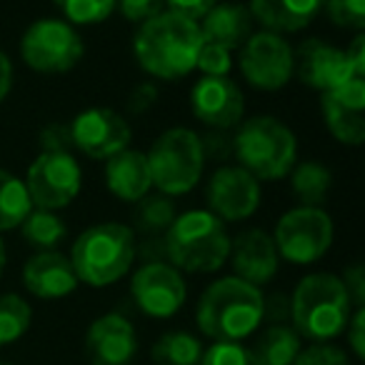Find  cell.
Returning a JSON list of instances; mask_svg holds the SVG:
<instances>
[{
  "mask_svg": "<svg viewBox=\"0 0 365 365\" xmlns=\"http://www.w3.org/2000/svg\"><path fill=\"white\" fill-rule=\"evenodd\" d=\"M348 343L353 348L355 358H365V308H355L348 320Z\"/></svg>",
  "mask_w": 365,
  "mask_h": 365,
  "instance_id": "41",
  "label": "cell"
},
{
  "mask_svg": "<svg viewBox=\"0 0 365 365\" xmlns=\"http://www.w3.org/2000/svg\"><path fill=\"white\" fill-rule=\"evenodd\" d=\"M138 353V333L120 313H106L86 333V358L91 365H130Z\"/></svg>",
  "mask_w": 365,
  "mask_h": 365,
  "instance_id": "18",
  "label": "cell"
},
{
  "mask_svg": "<svg viewBox=\"0 0 365 365\" xmlns=\"http://www.w3.org/2000/svg\"><path fill=\"white\" fill-rule=\"evenodd\" d=\"M31 210L33 203L23 178L0 168V233L18 230Z\"/></svg>",
  "mask_w": 365,
  "mask_h": 365,
  "instance_id": "27",
  "label": "cell"
},
{
  "mask_svg": "<svg viewBox=\"0 0 365 365\" xmlns=\"http://www.w3.org/2000/svg\"><path fill=\"white\" fill-rule=\"evenodd\" d=\"M323 11L338 28L355 33L365 28V0H323Z\"/></svg>",
  "mask_w": 365,
  "mask_h": 365,
  "instance_id": "32",
  "label": "cell"
},
{
  "mask_svg": "<svg viewBox=\"0 0 365 365\" xmlns=\"http://www.w3.org/2000/svg\"><path fill=\"white\" fill-rule=\"evenodd\" d=\"M263 298L260 288L235 275L220 278L200 295L195 323L213 343H240L263 323Z\"/></svg>",
  "mask_w": 365,
  "mask_h": 365,
  "instance_id": "2",
  "label": "cell"
},
{
  "mask_svg": "<svg viewBox=\"0 0 365 365\" xmlns=\"http://www.w3.org/2000/svg\"><path fill=\"white\" fill-rule=\"evenodd\" d=\"M233 158L260 182H275L298 163V138L273 115L248 118L233 135Z\"/></svg>",
  "mask_w": 365,
  "mask_h": 365,
  "instance_id": "6",
  "label": "cell"
},
{
  "mask_svg": "<svg viewBox=\"0 0 365 365\" xmlns=\"http://www.w3.org/2000/svg\"><path fill=\"white\" fill-rule=\"evenodd\" d=\"M41 153H73L71 125L66 123H48L38 135Z\"/></svg>",
  "mask_w": 365,
  "mask_h": 365,
  "instance_id": "37",
  "label": "cell"
},
{
  "mask_svg": "<svg viewBox=\"0 0 365 365\" xmlns=\"http://www.w3.org/2000/svg\"><path fill=\"white\" fill-rule=\"evenodd\" d=\"M203 350V343L193 333L170 330L155 340L150 355L155 365H200Z\"/></svg>",
  "mask_w": 365,
  "mask_h": 365,
  "instance_id": "28",
  "label": "cell"
},
{
  "mask_svg": "<svg viewBox=\"0 0 365 365\" xmlns=\"http://www.w3.org/2000/svg\"><path fill=\"white\" fill-rule=\"evenodd\" d=\"M13 76H16V71H13L11 56H8L6 51H0V103H3L8 96H11V91H13Z\"/></svg>",
  "mask_w": 365,
  "mask_h": 365,
  "instance_id": "45",
  "label": "cell"
},
{
  "mask_svg": "<svg viewBox=\"0 0 365 365\" xmlns=\"http://www.w3.org/2000/svg\"><path fill=\"white\" fill-rule=\"evenodd\" d=\"M115 11L128 23L143 26L145 21H150L158 13L165 11V0H115Z\"/></svg>",
  "mask_w": 365,
  "mask_h": 365,
  "instance_id": "36",
  "label": "cell"
},
{
  "mask_svg": "<svg viewBox=\"0 0 365 365\" xmlns=\"http://www.w3.org/2000/svg\"><path fill=\"white\" fill-rule=\"evenodd\" d=\"M33 323V308L23 295L0 293V345L18 343Z\"/></svg>",
  "mask_w": 365,
  "mask_h": 365,
  "instance_id": "30",
  "label": "cell"
},
{
  "mask_svg": "<svg viewBox=\"0 0 365 365\" xmlns=\"http://www.w3.org/2000/svg\"><path fill=\"white\" fill-rule=\"evenodd\" d=\"M260 365H293L303 350V338L288 323H273L258 335L250 348Z\"/></svg>",
  "mask_w": 365,
  "mask_h": 365,
  "instance_id": "24",
  "label": "cell"
},
{
  "mask_svg": "<svg viewBox=\"0 0 365 365\" xmlns=\"http://www.w3.org/2000/svg\"><path fill=\"white\" fill-rule=\"evenodd\" d=\"M345 56H348V63H350V68H353L355 76L365 78V38H363V33H358V36L353 38V43L345 48Z\"/></svg>",
  "mask_w": 365,
  "mask_h": 365,
  "instance_id": "44",
  "label": "cell"
},
{
  "mask_svg": "<svg viewBox=\"0 0 365 365\" xmlns=\"http://www.w3.org/2000/svg\"><path fill=\"white\" fill-rule=\"evenodd\" d=\"M190 110L210 130H233L245 115L243 91L228 76H203L190 91Z\"/></svg>",
  "mask_w": 365,
  "mask_h": 365,
  "instance_id": "15",
  "label": "cell"
},
{
  "mask_svg": "<svg viewBox=\"0 0 365 365\" xmlns=\"http://www.w3.org/2000/svg\"><path fill=\"white\" fill-rule=\"evenodd\" d=\"M353 310L343 280L333 273L305 275L290 295V323L300 338L313 343L338 338L348 328Z\"/></svg>",
  "mask_w": 365,
  "mask_h": 365,
  "instance_id": "3",
  "label": "cell"
},
{
  "mask_svg": "<svg viewBox=\"0 0 365 365\" xmlns=\"http://www.w3.org/2000/svg\"><path fill=\"white\" fill-rule=\"evenodd\" d=\"M200 148L205 160L225 163L233 158V135H228V130H208L200 135Z\"/></svg>",
  "mask_w": 365,
  "mask_h": 365,
  "instance_id": "38",
  "label": "cell"
},
{
  "mask_svg": "<svg viewBox=\"0 0 365 365\" xmlns=\"http://www.w3.org/2000/svg\"><path fill=\"white\" fill-rule=\"evenodd\" d=\"M200 365H260L255 353L243 343H213L203 350Z\"/></svg>",
  "mask_w": 365,
  "mask_h": 365,
  "instance_id": "33",
  "label": "cell"
},
{
  "mask_svg": "<svg viewBox=\"0 0 365 365\" xmlns=\"http://www.w3.org/2000/svg\"><path fill=\"white\" fill-rule=\"evenodd\" d=\"M155 101H158V88L153 86V83H140V86L130 93V98H128V110H130L133 115H140V113L150 110V108L155 106Z\"/></svg>",
  "mask_w": 365,
  "mask_h": 365,
  "instance_id": "42",
  "label": "cell"
},
{
  "mask_svg": "<svg viewBox=\"0 0 365 365\" xmlns=\"http://www.w3.org/2000/svg\"><path fill=\"white\" fill-rule=\"evenodd\" d=\"M103 178H106V188L110 190V195H115L123 203L135 205L140 198L153 193L148 155L135 148H125V150L108 158Z\"/></svg>",
  "mask_w": 365,
  "mask_h": 365,
  "instance_id": "21",
  "label": "cell"
},
{
  "mask_svg": "<svg viewBox=\"0 0 365 365\" xmlns=\"http://www.w3.org/2000/svg\"><path fill=\"white\" fill-rule=\"evenodd\" d=\"M228 255V228L205 208L175 215L165 233V260L180 273H215L225 265Z\"/></svg>",
  "mask_w": 365,
  "mask_h": 365,
  "instance_id": "4",
  "label": "cell"
},
{
  "mask_svg": "<svg viewBox=\"0 0 365 365\" xmlns=\"http://www.w3.org/2000/svg\"><path fill=\"white\" fill-rule=\"evenodd\" d=\"M23 182L33 208L58 213L78 198L83 188V170L73 153H38Z\"/></svg>",
  "mask_w": 365,
  "mask_h": 365,
  "instance_id": "10",
  "label": "cell"
},
{
  "mask_svg": "<svg viewBox=\"0 0 365 365\" xmlns=\"http://www.w3.org/2000/svg\"><path fill=\"white\" fill-rule=\"evenodd\" d=\"M71 26H101L115 13V0H53Z\"/></svg>",
  "mask_w": 365,
  "mask_h": 365,
  "instance_id": "31",
  "label": "cell"
},
{
  "mask_svg": "<svg viewBox=\"0 0 365 365\" xmlns=\"http://www.w3.org/2000/svg\"><path fill=\"white\" fill-rule=\"evenodd\" d=\"M18 230L23 240L38 250H56L68 235V225L63 223L61 215L43 208H33Z\"/></svg>",
  "mask_w": 365,
  "mask_h": 365,
  "instance_id": "29",
  "label": "cell"
},
{
  "mask_svg": "<svg viewBox=\"0 0 365 365\" xmlns=\"http://www.w3.org/2000/svg\"><path fill=\"white\" fill-rule=\"evenodd\" d=\"M235 61L233 53L228 48L218 46V43L203 41L198 51V61H195V71H200L203 76H230Z\"/></svg>",
  "mask_w": 365,
  "mask_h": 365,
  "instance_id": "34",
  "label": "cell"
},
{
  "mask_svg": "<svg viewBox=\"0 0 365 365\" xmlns=\"http://www.w3.org/2000/svg\"><path fill=\"white\" fill-rule=\"evenodd\" d=\"M148 165L155 193L168 198L185 195L203 178L205 158L200 148V135L190 128H170L150 145Z\"/></svg>",
  "mask_w": 365,
  "mask_h": 365,
  "instance_id": "7",
  "label": "cell"
},
{
  "mask_svg": "<svg viewBox=\"0 0 365 365\" xmlns=\"http://www.w3.org/2000/svg\"><path fill=\"white\" fill-rule=\"evenodd\" d=\"M68 125H71L73 148L91 160L106 163L115 153L130 148V123L125 120L123 113L113 110V108H86Z\"/></svg>",
  "mask_w": 365,
  "mask_h": 365,
  "instance_id": "13",
  "label": "cell"
},
{
  "mask_svg": "<svg viewBox=\"0 0 365 365\" xmlns=\"http://www.w3.org/2000/svg\"><path fill=\"white\" fill-rule=\"evenodd\" d=\"M68 258L81 283L106 288L130 273L135 263V233L125 223L91 225L76 238Z\"/></svg>",
  "mask_w": 365,
  "mask_h": 365,
  "instance_id": "5",
  "label": "cell"
},
{
  "mask_svg": "<svg viewBox=\"0 0 365 365\" xmlns=\"http://www.w3.org/2000/svg\"><path fill=\"white\" fill-rule=\"evenodd\" d=\"M0 365H8V363H0Z\"/></svg>",
  "mask_w": 365,
  "mask_h": 365,
  "instance_id": "47",
  "label": "cell"
},
{
  "mask_svg": "<svg viewBox=\"0 0 365 365\" xmlns=\"http://www.w3.org/2000/svg\"><path fill=\"white\" fill-rule=\"evenodd\" d=\"M290 318V298L283 293H273L263 298V320L273 323H285Z\"/></svg>",
  "mask_w": 365,
  "mask_h": 365,
  "instance_id": "43",
  "label": "cell"
},
{
  "mask_svg": "<svg viewBox=\"0 0 365 365\" xmlns=\"http://www.w3.org/2000/svg\"><path fill=\"white\" fill-rule=\"evenodd\" d=\"M203 46L200 26L190 18L163 11L138 26L133 38V56L138 66L158 81H180L195 71Z\"/></svg>",
  "mask_w": 365,
  "mask_h": 365,
  "instance_id": "1",
  "label": "cell"
},
{
  "mask_svg": "<svg viewBox=\"0 0 365 365\" xmlns=\"http://www.w3.org/2000/svg\"><path fill=\"white\" fill-rule=\"evenodd\" d=\"M270 235H273L280 260L293 265H313L333 245L335 225L325 208L298 205L280 215Z\"/></svg>",
  "mask_w": 365,
  "mask_h": 365,
  "instance_id": "9",
  "label": "cell"
},
{
  "mask_svg": "<svg viewBox=\"0 0 365 365\" xmlns=\"http://www.w3.org/2000/svg\"><path fill=\"white\" fill-rule=\"evenodd\" d=\"M218 0H165V11L178 13L182 18H190V21H203V16L215 6Z\"/></svg>",
  "mask_w": 365,
  "mask_h": 365,
  "instance_id": "40",
  "label": "cell"
},
{
  "mask_svg": "<svg viewBox=\"0 0 365 365\" xmlns=\"http://www.w3.org/2000/svg\"><path fill=\"white\" fill-rule=\"evenodd\" d=\"M178 210L173 198L163 193H148L140 198L133 210V233L135 238H163L175 220Z\"/></svg>",
  "mask_w": 365,
  "mask_h": 365,
  "instance_id": "26",
  "label": "cell"
},
{
  "mask_svg": "<svg viewBox=\"0 0 365 365\" xmlns=\"http://www.w3.org/2000/svg\"><path fill=\"white\" fill-rule=\"evenodd\" d=\"M293 365H350V358L345 355V350L335 348V345L315 343L310 348L300 350Z\"/></svg>",
  "mask_w": 365,
  "mask_h": 365,
  "instance_id": "35",
  "label": "cell"
},
{
  "mask_svg": "<svg viewBox=\"0 0 365 365\" xmlns=\"http://www.w3.org/2000/svg\"><path fill=\"white\" fill-rule=\"evenodd\" d=\"M248 11L263 31L288 36L305 31L320 16L323 0H250Z\"/></svg>",
  "mask_w": 365,
  "mask_h": 365,
  "instance_id": "22",
  "label": "cell"
},
{
  "mask_svg": "<svg viewBox=\"0 0 365 365\" xmlns=\"http://www.w3.org/2000/svg\"><path fill=\"white\" fill-rule=\"evenodd\" d=\"M23 285L41 300H61L81 285L73 263L61 250H38L23 265Z\"/></svg>",
  "mask_w": 365,
  "mask_h": 365,
  "instance_id": "20",
  "label": "cell"
},
{
  "mask_svg": "<svg viewBox=\"0 0 365 365\" xmlns=\"http://www.w3.org/2000/svg\"><path fill=\"white\" fill-rule=\"evenodd\" d=\"M228 260L233 263L235 278L255 288L268 285L280 268V255L273 243V235L263 228H248L235 240H230Z\"/></svg>",
  "mask_w": 365,
  "mask_h": 365,
  "instance_id": "19",
  "label": "cell"
},
{
  "mask_svg": "<svg viewBox=\"0 0 365 365\" xmlns=\"http://www.w3.org/2000/svg\"><path fill=\"white\" fill-rule=\"evenodd\" d=\"M240 76L255 91L275 93L293 81V46L285 36L258 31L238 51Z\"/></svg>",
  "mask_w": 365,
  "mask_h": 365,
  "instance_id": "11",
  "label": "cell"
},
{
  "mask_svg": "<svg viewBox=\"0 0 365 365\" xmlns=\"http://www.w3.org/2000/svg\"><path fill=\"white\" fill-rule=\"evenodd\" d=\"M320 113L330 135L358 148L365 143V78L353 76L343 86L320 96Z\"/></svg>",
  "mask_w": 365,
  "mask_h": 365,
  "instance_id": "16",
  "label": "cell"
},
{
  "mask_svg": "<svg viewBox=\"0 0 365 365\" xmlns=\"http://www.w3.org/2000/svg\"><path fill=\"white\" fill-rule=\"evenodd\" d=\"M205 195L210 205L208 210L215 218H220L223 223H240L255 215V210L260 208L263 190L258 178H253L240 165H220L210 175Z\"/></svg>",
  "mask_w": 365,
  "mask_h": 365,
  "instance_id": "14",
  "label": "cell"
},
{
  "mask_svg": "<svg viewBox=\"0 0 365 365\" xmlns=\"http://www.w3.org/2000/svg\"><path fill=\"white\" fill-rule=\"evenodd\" d=\"M345 285V293H348L353 308H365V268L360 263L348 265L345 273L340 275Z\"/></svg>",
  "mask_w": 365,
  "mask_h": 365,
  "instance_id": "39",
  "label": "cell"
},
{
  "mask_svg": "<svg viewBox=\"0 0 365 365\" xmlns=\"http://www.w3.org/2000/svg\"><path fill=\"white\" fill-rule=\"evenodd\" d=\"M293 76L313 91L328 93L350 81L355 73L343 48L325 43L323 38H305L293 48Z\"/></svg>",
  "mask_w": 365,
  "mask_h": 365,
  "instance_id": "17",
  "label": "cell"
},
{
  "mask_svg": "<svg viewBox=\"0 0 365 365\" xmlns=\"http://www.w3.org/2000/svg\"><path fill=\"white\" fill-rule=\"evenodd\" d=\"M133 303L148 318L165 320L173 318L185 305L188 285L178 268H173L168 260H153L143 263L130 278Z\"/></svg>",
  "mask_w": 365,
  "mask_h": 365,
  "instance_id": "12",
  "label": "cell"
},
{
  "mask_svg": "<svg viewBox=\"0 0 365 365\" xmlns=\"http://www.w3.org/2000/svg\"><path fill=\"white\" fill-rule=\"evenodd\" d=\"M203 41L218 43V46L228 48L230 53L240 51L250 36H253L255 21L250 16L248 6L243 3H230V0H218L213 8L198 21Z\"/></svg>",
  "mask_w": 365,
  "mask_h": 365,
  "instance_id": "23",
  "label": "cell"
},
{
  "mask_svg": "<svg viewBox=\"0 0 365 365\" xmlns=\"http://www.w3.org/2000/svg\"><path fill=\"white\" fill-rule=\"evenodd\" d=\"M6 265H8V250H6V240L0 238V275H3Z\"/></svg>",
  "mask_w": 365,
  "mask_h": 365,
  "instance_id": "46",
  "label": "cell"
},
{
  "mask_svg": "<svg viewBox=\"0 0 365 365\" xmlns=\"http://www.w3.org/2000/svg\"><path fill=\"white\" fill-rule=\"evenodd\" d=\"M86 56V43L76 26L63 18H41L31 23L21 38V58L41 76H61L78 66Z\"/></svg>",
  "mask_w": 365,
  "mask_h": 365,
  "instance_id": "8",
  "label": "cell"
},
{
  "mask_svg": "<svg viewBox=\"0 0 365 365\" xmlns=\"http://www.w3.org/2000/svg\"><path fill=\"white\" fill-rule=\"evenodd\" d=\"M288 175L293 195L298 198L300 205L323 208V203L330 195V188H333V173H330L328 165L318 160H303L295 163Z\"/></svg>",
  "mask_w": 365,
  "mask_h": 365,
  "instance_id": "25",
  "label": "cell"
}]
</instances>
